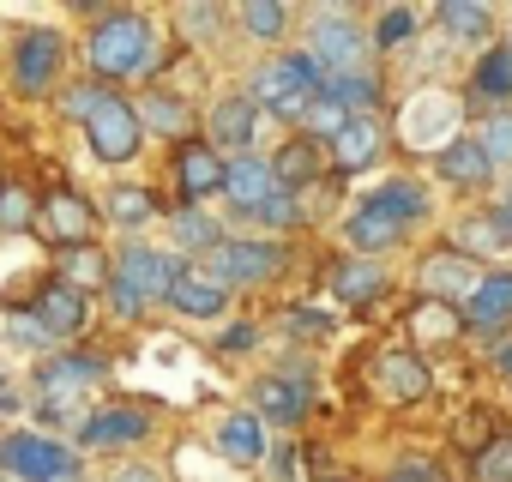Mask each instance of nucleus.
<instances>
[{"label": "nucleus", "mask_w": 512, "mask_h": 482, "mask_svg": "<svg viewBox=\"0 0 512 482\" xmlns=\"http://www.w3.org/2000/svg\"><path fill=\"white\" fill-rule=\"evenodd\" d=\"M253 404H260L266 416H278V422H302V410H308V386L290 380V374H278V380H260V386H253Z\"/></svg>", "instance_id": "obj_18"}, {"label": "nucleus", "mask_w": 512, "mask_h": 482, "mask_svg": "<svg viewBox=\"0 0 512 482\" xmlns=\"http://www.w3.org/2000/svg\"><path fill=\"white\" fill-rule=\"evenodd\" d=\"M476 482H512V440H494L476 458Z\"/></svg>", "instance_id": "obj_35"}, {"label": "nucleus", "mask_w": 512, "mask_h": 482, "mask_svg": "<svg viewBox=\"0 0 512 482\" xmlns=\"http://www.w3.org/2000/svg\"><path fill=\"white\" fill-rule=\"evenodd\" d=\"M506 314H512V272H494V278H482V290L470 296L464 320H470V326H500Z\"/></svg>", "instance_id": "obj_21"}, {"label": "nucleus", "mask_w": 512, "mask_h": 482, "mask_svg": "<svg viewBox=\"0 0 512 482\" xmlns=\"http://www.w3.org/2000/svg\"><path fill=\"white\" fill-rule=\"evenodd\" d=\"M404 37H416V13H410V7H392V13H380V31H374V43H380V49H398Z\"/></svg>", "instance_id": "obj_33"}, {"label": "nucleus", "mask_w": 512, "mask_h": 482, "mask_svg": "<svg viewBox=\"0 0 512 482\" xmlns=\"http://www.w3.org/2000/svg\"><path fill=\"white\" fill-rule=\"evenodd\" d=\"M175 235H181V248H211V223L199 211H175Z\"/></svg>", "instance_id": "obj_41"}, {"label": "nucleus", "mask_w": 512, "mask_h": 482, "mask_svg": "<svg viewBox=\"0 0 512 482\" xmlns=\"http://www.w3.org/2000/svg\"><path fill=\"white\" fill-rule=\"evenodd\" d=\"M470 85H476V97H488V103H500V97L512 91V49H488Z\"/></svg>", "instance_id": "obj_28"}, {"label": "nucleus", "mask_w": 512, "mask_h": 482, "mask_svg": "<svg viewBox=\"0 0 512 482\" xmlns=\"http://www.w3.org/2000/svg\"><path fill=\"white\" fill-rule=\"evenodd\" d=\"M241 25L253 37H278L284 31V7H272V0H253V7H241Z\"/></svg>", "instance_id": "obj_36"}, {"label": "nucleus", "mask_w": 512, "mask_h": 482, "mask_svg": "<svg viewBox=\"0 0 512 482\" xmlns=\"http://www.w3.org/2000/svg\"><path fill=\"white\" fill-rule=\"evenodd\" d=\"M332 157H338V169H368V163L380 157V127H374L368 115H356V121L332 139Z\"/></svg>", "instance_id": "obj_19"}, {"label": "nucleus", "mask_w": 512, "mask_h": 482, "mask_svg": "<svg viewBox=\"0 0 512 482\" xmlns=\"http://www.w3.org/2000/svg\"><path fill=\"white\" fill-rule=\"evenodd\" d=\"M55 73H61V37H55V31L19 37V49H13V79H19L25 91H43Z\"/></svg>", "instance_id": "obj_9"}, {"label": "nucleus", "mask_w": 512, "mask_h": 482, "mask_svg": "<svg viewBox=\"0 0 512 482\" xmlns=\"http://www.w3.org/2000/svg\"><path fill=\"white\" fill-rule=\"evenodd\" d=\"M115 217L121 223H139V217H151V199L139 187H115Z\"/></svg>", "instance_id": "obj_42"}, {"label": "nucleus", "mask_w": 512, "mask_h": 482, "mask_svg": "<svg viewBox=\"0 0 512 482\" xmlns=\"http://www.w3.org/2000/svg\"><path fill=\"white\" fill-rule=\"evenodd\" d=\"M380 284H386V278H380V266H374V260H344V266L332 272V290H338L344 302H374V296H380Z\"/></svg>", "instance_id": "obj_25"}, {"label": "nucleus", "mask_w": 512, "mask_h": 482, "mask_svg": "<svg viewBox=\"0 0 512 482\" xmlns=\"http://www.w3.org/2000/svg\"><path fill=\"white\" fill-rule=\"evenodd\" d=\"M145 434H151L145 410L121 404V410H103V416H91V428H85V446H133V440H145Z\"/></svg>", "instance_id": "obj_17"}, {"label": "nucleus", "mask_w": 512, "mask_h": 482, "mask_svg": "<svg viewBox=\"0 0 512 482\" xmlns=\"http://www.w3.org/2000/svg\"><path fill=\"white\" fill-rule=\"evenodd\" d=\"M0 193H7V187H0Z\"/></svg>", "instance_id": "obj_53"}, {"label": "nucleus", "mask_w": 512, "mask_h": 482, "mask_svg": "<svg viewBox=\"0 0 512 482\" xmlns=\"http://www.w3.org/2000/svg\"><path fill=\"white\" fill-rule=\"evenodd\" d=\"M350 121H356V115H350L344 103H332V97H320V103L308 109V127H314V139H338Z\"/></svg>", "instance_id": "obj_32"}, {"label": "nucleus", "mask_w": 512, "mask_h": 482, "mask_svg": "<svg viewBox=\"0 0 512 482\" xmlns=\"http://www.w3.org/2000/svg\"><path fill=\"white\" fill-rule=\"evenodd\" d=\"M97 374H103L97 362H73V356H61V362L43 368V386H49V392H79V386H91Z\"/></svg>", "instance_id": "obj_30"}, {"label": "nucleus", "mask_w": 512, "mask_h": 482, "mask_svg": "<svg viewBox=\"0 0 512 482\" xmlns=\"http://www.w3.org/2000/svg\"><path fill=\"white\" fill-rule=\"evenodd\" d=\"M296 332H314V338H320V332H326V314H296Z\"/></svg>", "instance_id": "obj_46"}, {"label": "nucleus", "mask_w": 512, "mask_h": 482, "mask_svg": "<svg viewBox=\"0 0 512 482\" xmlns=\"http://www.w3.org/2000/svg\"><path fill=\"white\" fill-rule=\"evenodd\" d=\"M175 272H181V266H169V260L145 254V248H127V254H121V266H115V284H121V290H133V296L145 302V296L169 290V284H175Z\"/></svg>", "instance_id": "obj_14"}, {"label": "nucleus", "mask_w": 512, "mask_h": 482, "mask_svg": "<svg viewBox=\"0 0 512 482\" xmlns=\"http://www.w3.org/2000/svg\"><path fill=\"white\" fill-rule=\"evenodd\" d=\"M223 193H229L241 211H260V205H266V199H278L284 187H278L272 163H260V157H235V163L223 169Z\"/></svg>", "instance_id": "obj_11"}, {"label": "nucleus", "mask_w": 512, "mask_h": 482, "mask_svg": "<svg viewBox=\"0 0 512 482\" xmlns=\"http://www.w3.org/2000/svg\"><path fill=\"white\" fill-rule=\"evenodd\" d=\"M386 482H434L428 470H398V476H386Z\"/></svg>", "instance_id": "obj_48"}, {"label": "nucleus", "mask_w": 512, "mask_h": 482, "mask_svg": "<svg viewBox=\"0 0 512 482\" xmlns=\"http://www.w3.org/2000/svg\"><path fill=\"white\" fill-rule=\"evenodd\" d=\"M314 169H320V151H314V139H296V145H284V151L272 157V175H278V187H308V181H314Z\"/></svg>", "instance_id": "obj_24"}, {"label": "nucleus", "mask_w": 512, "mask_h": 482, "mask_svg": "<svg viewBox=\"0 0 512 482\" xmlns=\"http://www.w3.org/2000/svg\"><path fill=\"white\" fill-rule=\"evenodd\" d=\"M145 121H157V127H175V133H187V109H181L175 97H145Z\"/></svg>", "instance_id": "obj_39"}, {"label": "nucleus", "mask_w": 512, "mask_h": 482, "mask_svg": "<svg viewBox=\"0 0 512 482\" xmlns=\"http://www.w3.org/2000/svg\"><path fill=\"white\" fill-rule=\"evenodd\" d=\"M169 302H175L181 314H193V320H211V314H223L229 290H223L211 272H175V284H169Z\"/></svg>", "instance_id": "obj_15"}, {"label": "nucleus", "mask_w": 512, "mask_h": 482, "mask_svg": "<svg viewBox=\"0 0 512 482\" xmlns=\"http://www.w3.org/2000/svg\"><path fill=\"white\" fill-rule=\"evenodd\" d=\"M13 338H19V344H43L49 332H43V326H37V314H31V320H13Z\"/></svg>", "instance_id": "obj_44"}, {"label": "nucleus", "mask_w": 512, "mask_h": 482, "mask_svg": "<svg viewBox=\"0 0 512 482\" xmlns=\"http://www.w3.org/2000/svg\"><path fill=\"white\" fill-rule=\"evenodd\" d=\"M434 169L446 175V181H458V187H488V151H482V139H458V145H446L440 157H434Z\"/></svg>", "instance_id": "obj_16"}, {"label": "nucleus", "mask_w": 512, "mask_h": 482, "mask_svg": "<svg viewBox=\"0 0 512 482\" xmlns=\"http://www.w3.org/2000/svg\"><path fill=\"white\" fill-rule=\"evenodd\" d=\"M326 97L344 103L350 115H362V109L380 103V85H374V73H350V79H326Z\"/></svg>", "instance_id": "obj_29"}, {"label": "nucleus", "mask_w": 512, "mask_h": 482, "mask_svg": "<svg viewBox=\"0 0 512 482\" xmlns=\"http://www.w3.org/2000/svg\"><path fill=\"white\" fill-rule=\"evenodd\" d=\"M127 482H151V470H127Z\"/></svg>", "instance_id": "obj_50"}, {"label": "nucleus", "mask_w": 512, "mask_h": 482, "mask_svg": "<svg viewBox=\"0 0 512 482\" xmlns=\"http://www.w3.org/2000/svg\"><path fill=\"white\" fill-rule=\"evenodd\" d=\"M109 302H115V308H121V314H139V308H145V302H139V296H133V290H121V284H109Z\"/></svg>", "instance_id": "obj_45"}, {"label": "nucleus", "mask_w": 512, "mask_h": 482, "mask_svg": "<svg viewBox=\"0 0 512 482\" xmlns=\"http://www.w3.org/2000/svg\"><path fill=\"white\" fill-rule=\"evenodd\" d=\"M7 398H13V392H7V380H0V404H7Z\"/></svg>", "instance_id": "obj_51"}, {"label": "nucleus", "mask_w": 512, "mask_h": 482, "mask_svg": "<svg viewBox=\"0 0 512 482\" xmlns=\"http://www.w3.org/2000/svg\"><path fill=\"white\" fill-rule=\"evenodd\" d=\"M217 446H223L235 464H253V458L266 452V428L253 422V416H229V422L217 428Z\"/></svg>", "instance_id": "obj_22"}, {"label": "nucleus", "mask_w": 512, "mask_h": 482, "mask_svg": "<svg viewBox=\"0 0 512 482\" xmlns=\"http://www.w3.org/2000/svg\"><path fill=\"white\" fill-rule=\"evenodd\" d=\"M278 266H284V254L266 248V241H217V248H211V278L223 290L229 284H266Z\"/></svg>", "instance_id": "obj_6"}, {"label": "nucleus", "mask_w": 512, "mask_h": 482, "mask_svg": "<svg viewBox=\"0 0 512 482\" xmlns=\"http://www.w3.org/2000/svg\"><path fill=\"white\" fill-rule=\"evenodd\" d=\"M31 217V199H19V193H0V223H25Z\"/></svg>", "instance_id": "obj_43"}, {"label": "nucleus", "mask_w": 512, "mask_h": 482, "mask_svg": "<svg viewBox=\"0 0 512 482\" xmlns=\"http://www.w3.org/2000/svg\"><path fill=\"white\" fill-rule=\"evenodd\" d=\"M97 278H103V260H97L91 248L67 254V284H73V290H85V284H97Z\"/></svg>", "instance_id": "obj_40"}, {"label": "nucleus", "mask_w": 512, "mask_h": 482, "mask_svg": "<svg viewBox=\"0 0 512 482\" xmlns=\"http://www.w3.org/2000/svg\"><path fill=\"white\" fill-rule=\"evenodd\" d=\"M368 211H380V217H392V223H410V217H422V193H416L410 181H386V187L368 199Z\"/></svg>", "instance_id": "obj_27"}, {"label": "nucleus", "mask_w": 512, "mask_h": 482, "mask_svg": "<svg viewBox=\"0 0 512 482\" xmlns=\"http://www.w3.org/2000/svg\"><path fill=\"white\" fill-rule=\"evenodd\" d=\"M440 19H446V31H458V37H488V7H476V0H446Z\"/></svg>", "instance_id": "obj_31"}, {"label": "nucleus", "mask_w": 512, "mask_h": 482, "mask_svg": "<svg viewBox=\"0 0 512 482\" xmlns=\"http://www.w3.org/2000/svg\"><path fill=\"white\" fill-rule=\"evenodd\" d=\"M37 326H43L49 338H73V332L85 326V290H73L67 278L43 284V296H37Z\"/></svg>", "instance_id": "obj_12"}, {"label": "nucleus", "mask_w": 512, "mask_h": 482, "mask_svg": "<svg viewBox=\"0 0 512 482\" xmlns=\"http://www.w3.org/2000/svg\"><path fill=\"white\" fill-rule=\"evenodd\" d=\"M253 115H260V103H253V97H223L211 109V139L217 145H247L253 139Z\"/></svg>", "instance_id": "obj_20"}, {"label": "nucleus", "mask_w": 512, "mask_h": 482, "mask_svg": "<svg viewBox=\"0 0 512 482\" xmlns=\"http://www.w3.org/2000/svg\"><path fill=\"white\" fill-rule=\"evenodd\" d=\"M452 326H458V308H446V302H428V308L416 314V332H422L428 344H440V338H452Z\"/></svg>", "instance_id": "obj_34"}, {"label": "nucleus", "mask_w": 512, "mask_h": 482, "mask_svg": "<svg viewBox=\"0 0 512 482\" xmlns=\"http://www.w3.org/2000/svg\"><path fill=\"white\" fill-rule=\"evenodd\" d=\"M223 344H229V350H247V344H253V326H235V332H229Z\"/></svg>", "instance_id": "obj_47"}, {"label": "nucleus", "mask_w": 512, "mask_h": 482, "mask_svg": "<svg viewBox=\"0 0 512 482\" xmlns=\"http://www.w3.org/2000/svg\"><path fill=\"white\" fill-rule=\"evenodd\" d=\"M500 223H506V235H512V187H506V205H500Z\"/></svg>", "instance_id": "obj_49"}, {"label": "nucleus", "mask_w": 512, "mask_h": 482, "mask_svg": "<svg viewBox=\"0 0 512 482\" xmlns=\"http://www.w3.org/2000/svg\"><path fill=\"white\" fill-rule=\"evenodd\" d=\"M43 229H49V241H61V248H91L97 217H91V205H85L79 193L55 187V193L43 199Z\"/></svg>", "instance_id": "obj_8"}, {"label": "nucleus", "mask_w": 512, "mask_h": 482, "mask_svg": "<svg viewBox=\"0 0 512 482\" xmlns=\"http://www.w3.org/2000/svg\"><path fill=\"white\" fill-rule=\"evenodd\" d=\"M85 139H91V151H97L103 163H127V157L139 151V139H145L139 109H133V103H121V97H109V103L85 121Z\"/></svg>", "instance_id": "obj_4"}, {"label": "nucleus", "mask_w": 512, "mask_h": 482, "mask_svg": "<svg viewBox=\"0 0 512 482\" xmlns=\"http://www.w3.org/2000/svg\"><path fill=\"white\" fill-rule=\"evenodd\" d=\"M308 61L320 67V79H350V73L362 67V31H356L344 13L314 19V55H308Z\"/></svg>", "instance_id": "obj_5"}, {"label": "nucleus", "mask_w": 512, "mask_h": 482, "mask_svg": "<svg viewBox=\"0 0 512 482\" xmlns=\"http://www.w3.org/2000/svg\"><path fill=\"white\" fill-rule=\"evenodd\" d=\"M374 386H380V398L410 404V398H422V392H428V362H422V356H410V350H386V356L374 362Z\"/></svg>", "instance_id": "obj_10"}, {"label": "nucleus", "mask_w": 512, "mask_h": 482, "mask_svg": "<svg viewBox=\"0 0 512 482\" xmlns=\"http://www.w3.org/2000/svg\"><path fill=\"white\" fill-rule=\"evenodd\" d=\"M404 235V223H392V217H380V211H356L350 217V241H356V254H380V248H392V241Z\"/></svg>", "instance_id": "obj_23"}, {"label": "nucleus", "mask_w": 512, "mask_h": 482, "mask_svg": "<svg viewBox=\"0 0 512 482\" xmlns=\"http://www.w3.org/2000/svg\"><path fill=\"white\" fill-rule=\"evenodd\" d=\"M482 151H488V163H512V109L488 121V133H482Z\"/></svg>", "instance_id": "obj_37"}, {"label": "nucleus", "mask_w": 512, "mask_h": 482, "mask_svg": "<svg viewBox=\"0 0 512 482\" xmlns=\"http://www.w3.org/2000/svg\"><path fill=\"white\" fill-rule=\"evenodd\" d=\"M0 464L25 482H67L73 476V452L55 440H37V434H7L0 440Z\"/></svg>", "instance_id": "obj_3"}, {"label": "nucleus", "mask_w": 512, "mask_h": 482, "mask_svg": "<svg viewBox=\"0 0 512 482\" xmlns=\"http://www.w3.org/2000/svg\"><path fill=\"white\" fill-rule=\"evenodd\" d=\"M145 43H151V31H145L139 13H109L91 31V67L109 73V79H121V73H133L145 61Z\"/></svg>", "instance_id": "obj_2"}, {"label": "nucleus", "mask_w": 512, "mask_h": 482, "mask_svg": "<svg viewBox=\"0 0 512 482\" xmlns=\"http://www.w3.org/2000/svg\"><path fill=\"white\" fill-rule=\"evenodd\" d=\"M103 103H109V91H97V85H79V91H67V97H61V109H67V115H79V121H91Z\"/></svg>", "instance_id": "obj_38"}, {"label": "nucleus", "mask_w": 512, "mask_h": 482, "mask_svg": "<svg viewBox=\"0 0 512 482\" xmlns=\"http://www.w3.org/2000/svg\"><path fill=\"white\" fill-rule=\"evenodd\" d=\"M506 241H512V235H506V223H500V211H494V217H470V223L458 229L452 248H458V254H494V248H506Z\"/></svg>", "instance_id": "obj_26"}, {"label": "nucleus", "mask_w": 512, "mask_h": 482, "mask_svg": "<svg viewBox=\"0 0 512 482\" xmlns=\"http://www.w3.org/2000/svg\"><path fill=\"white\" fill-rule=\"evenodd\" d=\"M326 79H320V67L308 61V55H296V61H272L260 79H253V91H260V103L272 109V115H308L326 91H320Z\"/></svg>", "instance_id": "obj_1"}, {"label": "nucleus", "mask_w": 512, "mask_h": 482, "mask_svg": "<svg viewBox=\"0 0 512 482\" xmlns=\"http://www.w3.org/2000/svg\"><path fill=\"white\" fill-rule=\"evenodd\" d=\"M500 362H506V368H512V350H506V356H500Z\"/></svg>", "instance_id": "obj_52"}, {"label": "nucleus", "mask_w": 512, "mask_h": 482, "mask_svg": "<svg viewBox=\"0 0 512 482\" xmlns=\"http://www.w3.org/2000/svg\"><path fill=\"white\" fill-rule=\"evenodd\" d=\"M422 290H428L434 302H458V296H464V308H470V296L482 290V278H476L470 254L440 248V254H428V260H422Z\"/></svg>", "instance_id": "obj_7"}, {"label": "nucleus", "mask_w": 512, "mask_h": 482, "mask_svg": "<svg viewBox=\"0 0 512 482\" xmlns=\"http://www.w3.org/2000/svg\"><path fill=\"white\" fill-rule=\"evenodd\" d=\"M223 169H229V163H217V151H211L205 139H187V145L175 151V181H181L187 199L217 193V187H223Z\"/></svg>", "instance_id": "obj_13"}]
</instances>
